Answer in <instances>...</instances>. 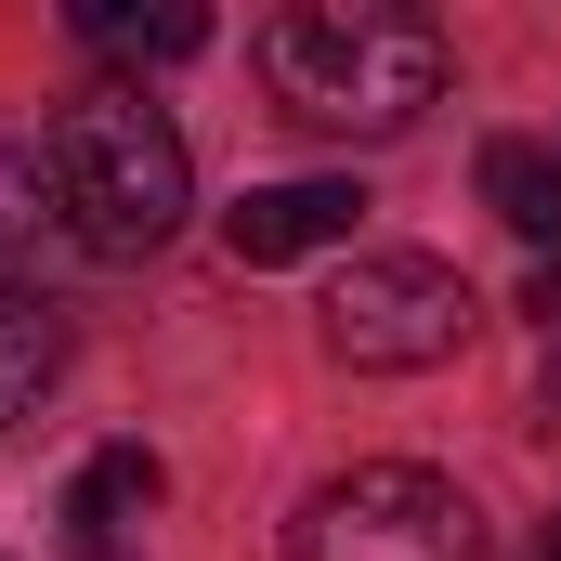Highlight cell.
<instances>
[{
  "mask_svg": "<svg viewBox=\"0 0 561 561\" xmlns=\"http://www.w3.org/2000/svg\"><path fill=\"white\" fill-rule=\"evenodd\" d=\"M157 496H170V470L144 444L79 457V483H66V561H144V510Z\"/></svg>",
  "mask_w": 561,
  "mask_h": 561,
  "instance_id": "cell-6",
  "label": "cell"
},
{
  "mask_svg": "<svg viewBox=\"0 0 561 561\" xmlns=\"http://www.w3.org/2000/svg\"><path fill=\"white\" fill-rule=\"evenodd\" d=\"M536 549H549V561H561V523H549V536H536Z\"/></svg>",
  "mask_w": 561,
  "mask_h": 561,
  "instance_id": "cell-12",
  "label": "cell"
},
{
  "mask_svg": "<svg viewBox=\"0 0 561 561\" xmlns=\"http://www.w3.org/2000/svg\"><path fill=\"white\" fill-rule=\"evenodd\" d=\"M39 157H53V196H66L79 262H144V249H170L183 209H196V157H183V131L144 105L131 79L79 92Z\"/></svg>",
  "mask_w": 561,
  "mask_h": 561,
  "instance_id": "cell-2",
  "label": "cell"
},
{
  "mask_svg": "<svg viewBox=\"0 0 561 561\" xmlns=\"http://www.w3.org/2000/svg\"><path fill=\"white\" fill-rule=\"evenodd\" d=\"M287 561H483V510L419 457H353L300 496Z\"/></svg>",
  "mask_w": 561,
  "mask_h": 561,
  "instance_id": "cell-3",
  "label": "cell"
},
{
  "mask_svg": "<svg viewBox=\"0 0 561 561\" xmlns=\"http://www.w3.org/2000/svg\"><path fill=\"white\" fill-rule=\"evenodd\" d=\"M53 379H66V313H53L39 287H0V431L26 419Z\"/></svg>",
  "mask_w": 561,
  "mask_h": 561,
  "instance_id": "cell-8",
  "label": "cell"
},
{
  "mask_svg": "<svg viewBox=\"0 0 561 561\" xmlns=\"http://www.w3.org/2000/svg\"><path fill=\"white\" fill-rule=\"evenodd\" d=\"M483 209L510 236H536V262L561 249V157L549 144H483Z\"/></svg>",
  "mask_w": 561,
  "mask_h": 561,
  "instance_id": "cell-9",
  "label": "cell"
},
{
  "mask_svg": "<svg viewBox=\"0 0 561 561\" xmlns=\"http://www.w3.org/2000/svg\"><path fill=\"white\" fill-rule=\"evenodd\" d=\"M262 79L300 131H419L444 105V26L405 13V0H300L262 26Z\"/></svg>",
  "mask_w": 561,
  "mask_h": 561,
  "instance_id": "cell-1",
  "label": "cell"
},
{
  "mask_svg": "<svg viewBox=\"0 0 561 561\" xmlns=\"http://www.w3.org/2000/svg\"><path fill=\"white\" fill-rule=\"evenodd\" d=\"M536 313H549V340H561V249L536 262Z\"/></svg>",
  "mask_w": 561,
  "mask_h": 561,
  "instance_id": "cell-11",
  "label": "cell"
},
{
  "mask_svg": "<svg viewBox=\"0 0 561 561\" xmlns=\"http://www.w3.org/2000/svg\"><path fill=\"white\" fill-rule=\"evenodd\" d=\"M353 222H366L353 170H300V183H249L222 209V249L236 262H313V249H353Z\"/></svg>",
  "mask_w": 561,
  "mask_h": 561,
  "instance_id": "cell-5",
  "label": "cell"
},
{
  "mask_svg": "<svg viewBox=\"0 0 561 561\" xmlns=\"http://www.w3.org/2000/svg\"><path fill=\"white\" fill-rule=\"evenodd\" d=\"M79 262V236H66V196H53V157L39 144H0V287H39Z\"/></svg>",
  "mask_w": 561,
  "mask_h": 561,
  "instance_id": "cell-7",
  "label": "cell"
},
{
  "mask_svg": "<svg viewBox=\"0 0 561 561\" xmlns=\"http://www.w3.org/2000/svg\"><path fill=\"white\" fill-rule=\"evenodd\" d=\"M79 39L92 53H131V66H183V53H209V13H131V0H79Z\"/></svg>",
  "mask_w": 561,
  "mask_h": 561,
  "instance_id": "cell-10",
  "label": "cell"
},
{
  "mask_svg": "<svg viewBox=\"0 0 561 561\" xmlns=\"http://www.w3.org/2000/svg\"><path fill=\"white\" fill-rule=\"evenodd\" d=\"M313 327H327L340 366H366V379H419V366H444V353H470L483 300H470L457 262H431V249H353L340 287L313 300Z\"/></svg>",
  "mask_w": 561,
  "mask_h": 561,
  "instance_id": "cell-4",
  "label": "cell"
}]
</instances>
